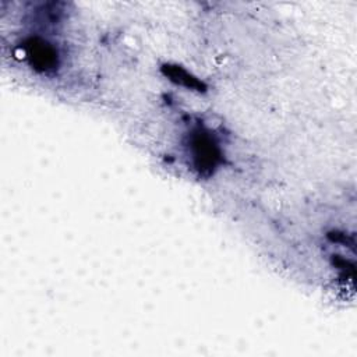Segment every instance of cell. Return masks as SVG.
<instances>
[{
	"label": "cell",
	"instance_id": "2",
	"mask_svg": "<svg viewBox=\"0 0 357 357\" xmlns=\"http://www.w3.org/2000/svg\"><path fill=\"white\" fill-rule=\"evenodd\" d=\"M29 57L32 59V63L42 70L53 68L57 64L56 49L43 40H39V43L33 40L29 45Z\"/></svg>",
	"mask_w": 357,
	"mask_h": 357
},
{
	"label": "cell",
	"instance_id": "1",
	"mask_svg": "<svg viewBox=\"0 0 357 357\" xmlns=\"http://www.w3.org/2000/svg\"><path fill=\"white\" fill-rule=\"evenodd\" d=\"M192 158L197 162L198 169H211L218 160V146L211 137L204 131H197L191 139Z\"/></svg>",
	"mask_w": 357,
	"mask_h": 357
}]
</instances>
